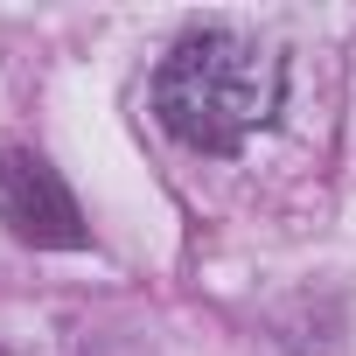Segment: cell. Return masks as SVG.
Masks as SVG:
<instances>
[{"label": "cell", "instance_id": "obj_1", "mask_svg": "<svg viewBox=\"0 0 356 356\" xmlns=\"http://www.w3.org/2000/svg\"><path fill=\"white\" fill-rule=\"evenodd\" d=\"M280 91H286L280 56H266L259 42H245L231 29H196L154 70V119L182 147L238 154L259 126H273Z\"/></svg>", "mask_w": 356, "mask_h": 356}, {"label": "cell", "instance_id": "obj_2", "mask_svg": "<svg viewBox=\"0 0 356 356\" xmlns=\"http://www.w3.org/2000/svg\"><path fill=\"white\" fill-rule=\"evenodd\" d=\"M0 224H8L22 245H42V252H84L91 245L70 182L35 147H8L0 154Z\"/></svg>", "mask_w": 356, "mask_h": 356}]
</instances>
